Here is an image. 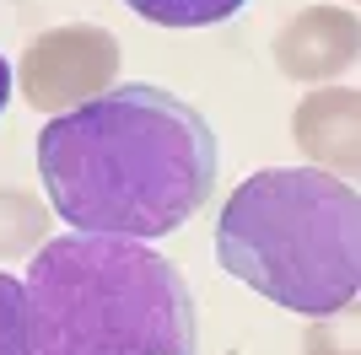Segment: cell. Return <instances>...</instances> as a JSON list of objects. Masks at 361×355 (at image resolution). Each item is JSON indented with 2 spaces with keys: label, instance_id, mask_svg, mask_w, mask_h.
I'll list each match as a JSON object with an SVG mask.
<instances>
[{
  "label": "cell",
  "instance_id": "cell-8",
  "mask_svg": "<svg viewBox=\"0 0 361 355\" xmlns=\"http://www.w3.org/2000/svg\"><path fill=\"white\" fill-rule=\"evenodd\" d=\"M124 6L157 27H211V22L238 16L248 0H124Z\"/></svg>",
  "mask_w": 361,
  "mask_h": 355
},
{
  "label": "cell",
  "instance_id": "cell-1",
  "mask_svg": "<svg viewBox=\"0 0 361 355\" xmlns=\"http://www.w3.org/2000/svg\"><path fill=\"white\" fill-rule=\"evenodd\" d=\"M49 205L75 232L167 237L195 221L216 183V135L195 103L124 81L49 118L38 135Z\"/></svg>",
  "mask_w": 361,
  "mask_h": 355
},
{
  "label": "cell",
  "instance_id": "cell-4",
  "mask_svg": "<svg viewBox=\"0 0 361 355\" xmlns=\"http://www.w3.org/2000/svg\"><path fill=\"white\" fill-rule=\"evenodd\" d=\"M22 97L44 113H71L114 87L119 75V38L97 22H65L38 32L22 54Z\"/></svg>",
  "mask_w": 361,
  "mask_h": 355
},
{
  "label": "cell",
  "instance_id": "cell-11",
  "mask_svg": "<svg viewBox=\"0 0 361 355\" xmlns=\"http://www.w3.org/2000/svg\"><path fill=\"white\" fill-rule=\"evenodd\" d=\"M11 103V65H6V59H0V108Z\"/></svg>",
  "mask_w": 361,
  "mask_h": 355
},
{
  "label": "cell",
  "instance_id": "cell-7",
  "mask_svg": "<svg viewBox=\"0 0 361 355\" xmlns=\"http://www.w3.org/2000/svg\"><path fill=\"white\" fill-rule=\"evenodd\" d=\"M49 232V210L22 189H0V259L38 253Z\"/></svg>",
  "mask_w": 361,
  "mask_h": 355
},
{
  "label": "cell",
  "instance_id": "cell-10",
  "mask_svg": "<svg viewBox=\"0 0 361 355\" xmlns=\"http://www.w3.org/2000/svg\"><path fill=\"white\" fill-rule=\"evenodd\" d=\"M0 355H32L27 291H22V280H11V275H0Z\"/></svg>",
  "mask_w": 361,
  "mask_h": 355
},
{
  "label": "cell",
  "instance_id": "cell-2",
  "mask_svg": "<svg viewBox=\"0 0 361 355\" xmlns=\"http://www.w3.org/2000/svg\"><path fill=\"white\" fill-rule=\"evenodd\" d=\"M22 291L32 355H195L189 285L135 237H54Z\"/></svg>",
  "mask_w": 361,
  "mask_h": 355
},
{
  "label": "cell",
  "instance_id": "cell-5",
  "mask_svg": "<svg viewBox=\"0 0 361 355\" xmlns=\"http://www.w3.org/2000/svg\"><path fill=\"white\" fill-rule=\"evenodd\" d=\"M361 59V22L350 6H307L275 32V65L291 81H340Z\"/></svg>",
  "mask_w": 361,
  "mask_h": 355
},
{
  "label": "cell",
  "instance_id": "cell-3",
  "mask_svg": "<svg viewBox=\"0 0 361 355\" xmlns=\"http://www.w3.org/2000/svg\"><path fill=\"white\" fill-rule=\"evenodd\" d=\"M216 259L275 307H356L361 291V194L324 167H264L226 199Z\"/></svg>",
  "mask_w": 361,
  "mask_h": 355
},
{
  "label": "cell",
  "instance_id": "cell-9",
  "mask_svg": "<svg viewBox=\"0 0 361 355\" xmlns=\"http://www.w3.org/2000/svg\"><path fill=\"white\" fill-rule=\"evenodd\" d=\"M302 350H307V355H361L356 307H340V312H324V318H313V328H307Z\"/></svg>",
  "mask_w": 361,
  "mask_h": 355
},
{
  "label": "cell",
  "instance_id": "cell-6",
  "mask_svg": "<svg viewBox=\"0 0 361 355\" xmlns=\"http://www.w3.org/2000/svg\"><path fill=\"white\" fill-rule=\"evenodd\" d=\"M291 140H297L324 173L350 183L356 167H361V97H356V87L307 92L297 103V113H291Z\"/></svg>",
  "mask_w": 361,
  "mask_h": 355
}]
</instances>
